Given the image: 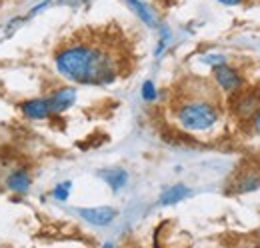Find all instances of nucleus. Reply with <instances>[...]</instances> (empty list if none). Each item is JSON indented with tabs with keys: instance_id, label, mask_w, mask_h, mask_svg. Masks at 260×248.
I'll return each mask as SVG.
<instances>
[{
	"instance_id": "1",
	"label": "nucleus",
	"mask_w": 260,
	"mask_h": 248,
	"mask_svg": "<svg viewBox=\"0 0 260 248\" xmlns=\"http://www.w3.org/2000/svg\"><path fill=\"white\" fill-rule=\"evenodd\" d=\"M124 58L118 40L92 32L84 38L66 42L56 52V68L72 82L100 86L116 80L124 66Z\"/></svg>"
},
{
	"instance_id": "2",
	"label": "nucleus",
	"mask_w": 260,
	"mask_h": 248,
	"mask_svg": "<svg viewBox=\"0 0 260 248\" xmlns=\"http://www.w3.org/2000/svg\"><path fill=\"white\" fill-rule=\"evenodd\" d=\"M220 104L216 96L204 94H190L176 104V120L182 128L192 132H204L216 126L220 120Z\"/></svg>"
},
{
	"instance_id": "3",
	"label": "nucleus",
	"mask_w": 260,
	"mask_h": 248,
	"mask_svg": "<svg viewBox=\"0 0 260 248\" xmlns=\"http://www.w3.org/2000/svg\"><path fill=\"white\" fill-rule=\"evenodd\" d=\"M230 96H232V112L242 120H250V116L260 108V92L256 88H240L238 92Z\"/></svg>"
},
{
	"instance_id": "4",
	"label": "nucleus",
	"mask_w": 260,
	"mask_h": 248,
	"mask_svg": "<svg viewBox=\"0 0 260 248\" xmlns=\"http://www.w3.org/2000/svg\"><path fill=\"white\" fill-rule=\"evenodd\" d=\"M212 74H214L216 86H218L220 90H224L226 94H234V92H238L240 88H244V78H242V74H240L234 66L226 64V62L212 66Z\"/></svg>"
},
{
	"instance_id": "5",
	"label": "nucleus",
	"mask_w": 260,
	"mask_h": 248,
	"mask_svg": "<svg viewBox=\"0 0 260 248\" xmlns=\"http://www.w3.org/2000/svg\"><path fill=\"white\" fill-rule=\"evenodd\" d=\"M78 214L94 226H106L116 218L118 212L110 206H96V208H80Z\"/></svg>"
},
{
	"instance_id": "6",
	"label": "nucleus",
	"mask_w": 260,
	"mask_h": 248,
	"mask_svg": "<svg viewBox=\"0 0 260 248\" xmlns=\"http://www.w3.org/2000/svg\"><path fill=\"white\" fill-rule=\"evenodd\" d=\"M260 186V170L258 168H246L244 172L238 174V178L232 182V192L236 194H246L252 192Z\"/></svg>"
},
{
	"instance_id": "7",
	"label": "nucleus",
	"mask_w": 260,
	"mask_h": 248,
	"mask_svg": "<svg viewBox=\"0 0 260 248\" xmlns=\"http://www.w3.org/2000/svg\"><path fill=\"white\" fill-rule=\"evenodd\" d=\"M22 112H24L28 118L40 120V118L50 116V114H52V108H50L48 98H34V100L22 102Z\"/></svg>"
},
{
	"instance_id": "8",
	"label": "nucleus",
	"mask_w": 260,
	"mask_h": 248,
	"mask_svg": "<svg viewBox=\"0 0 260 248\" xmlns=\"http://www.w3.org/2000/svg\"><path fill=\"white\" fill-rule=\"evenodd\" d=\"M74 100H76V90L74 88H60V90H56V92L48 98L50 108H52V114L66 110L68 106L74 104Z\"/></svg>"
},
{
	"instance_id": "9",
	"label": "nucleus",
	"mask_w": 260,
	"mask_h": 248,
	"mask_svg": "<svg viewBox=\"0 0 260 248\" xmlns=\"http://www.w3.org/2000/svg\"><path fill=\"white\" fill-rule=\"evenodd\" d=\"M100 176L106 180V184H110L112 190H120L122 186L126 184V180H128V174H126V170H122V168L102 170V172H100Z\"/></svg>"
},
{
	"instance_id": "10",
	"label": "nucleus",
	"mask_w": 260,
	"mask_h": 248,
	"mask_svg": "<svg viewBox=\"0 0 260 248\" xmlns=\"http://www.w3.org/2000/svg\"><path fill=\"white\" fill-rule=\"evenodd\" d=\"M128 6L132 8V12L146 24V26H156V16L152 14V10L144 4V2H140V0H128Z\"/></svg>"
},
{
	"instance_id": "11",
	"label": "nucleus",
	"mask_w": 260,
	"mask_h": 248,
	"mask_svg": "<svg viewBox=\"0 0 260 248\" xmlns=\"http://www.w3.org/2000/svg\"><path fill=\"white\" fill-rule=\"evenodd\" d=\"M188 194H190V190L184 184H172L170 188H166L162 192L160 202H162V204H176V202L184 200Z\"/></svg>"
},
{
	"instance_id": "12",
	"label": "nucleus",
	"mask_w": 260,
	"mask_h": 248,
	"mask_svg": "<svg viewBox=\"0 0 260 248\" xmlns=\"http://www.w3.org/2000/svg\"><path fill=\"white\" fill-rule=\"evenodd\" d=\"M8 188L14 192H26L30 188V176L24 170H16L14 174H10L8 178Z\"/></svg>"
},
{
	"instance_id": "13",
	"label": "nucleus",
	"mask_w": 260,
	"mask_h": 248,
	"mask_svg": "<svg viewBox=\"0 0 260 248\" xmlns=\"http://www.w3.org/2000/svg\"><path fill=\"white\" fill-rule=\"evenodd\" d=\"M70 188H72V182H60V184L54 188V198H58V200H66L68 198V192H70Z\"/></svg>"
},
{
	"instance_id": "14",
	"label": "nucleus",
	"mask_w": 260,
	"mask_h": 248,
	"mask_svg": "<svg viewBox=\"0 0 260 248\" xmlns=\"http://www.w3.org/2000/svg\"><path fill=\"white\" fill-rule=\"evenodd\" d=\"M142 96H144V100H154L156 98V90H154V84L152 82H144V86H142Z\"/></svg>"
},
{
	"instance_id": "15",
	"label": "nucleus",
	"mask_w": 260,
	"mask_h": 248,
	"mask_svg": "<svg viewBox=\"0 0 260 248\" xmlns=\"http://www.w3.org/2000/svg\"><path fill=\"white\" fill-rule=\"evenodd\" d=\"M250 126H252V132L260 136V108L250 116Z\"/></svg>"
},
{
	"instance_id": "16",
	"label": "nucleus",
	"mask_w": 260,
	"mask_h": 248,
	"mask_svg": "<svg viewBox=\"0 0 260 248\" xmlns=\"http://www.w3.org/2000/svg\"><path fill=\"white\" fill-rule=\"evenodd\" d=\"M220 4H226V6H240L244 0H218Z\"/></svg>"
}]
</instances>
